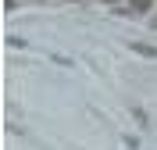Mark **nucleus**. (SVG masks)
Instances as JSON below:
<instances>
[{
  "label": "nucleus",
  "mask_w": 157,
  "mask_h": 150,
  "mask_svg": "<svg viewBox=\"0 0 157 150\" xmlns=\"http://www.w3.org/2000/svg\"><path fill=\"white\" fill-rule=\"evenodd\" d=\"M128 7L136 11V14H143V11H150V0H132V4H128Z\"/></svg>",
  "instance_id": "f257e3e1"
},
{
  "label": "nucleus",
  "mask_w": 157,
  "mask_h": 150,
  "mask_svg": "<svg viewBox=\"0 0 157 150\" xmlns=\"http://www.w3.org/2000/svg\"><path fill=\"white\" fill-rule=\"evenodd\" d=\"M136 50L143 54V57H154V54H157V50H154V47H147V43H136Z\"/></svg>",
  "instance_id": "f03ea898"
}]
</instances>
